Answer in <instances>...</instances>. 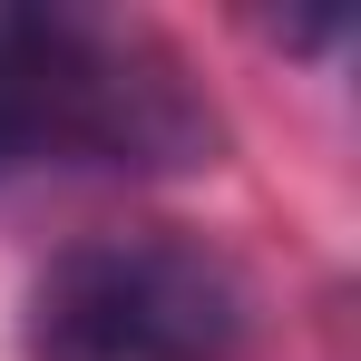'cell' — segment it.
Listing matches in <instances>:
<instances>
[{"label": "cell", "mask_w": 361, "mask_h": 361, "mask_svg": "<svg viewBox=\"0 0 361 361\" xmlns=\"http://www.w3.org/2000/svg\"><path fill=\"white\" fill-rule=\"evenodd\" d=\"M195 166H225V118L157 30L78 0H0V185Z\"/></svg>", "instance_id": "1"}, {"label": "cell", "mask_w": 361, "mask_h": 361, "mask_svg": "<svg viewBox=\"0 0 361 361\" xmlns=\"http://www.w3.org/2000/svg\"><path fill=\"white\" fill-rule=\"evenodd\" d=\"M20 342L30 361H235L254 342V283L185 225H127L39 264Z\"/></svg>", "instance_id": "2"}]
</instances>
